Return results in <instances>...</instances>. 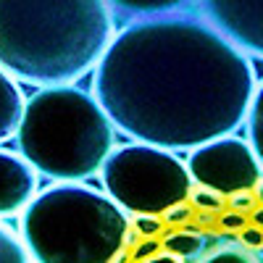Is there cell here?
Instances as JSON below:
<instances>
[{
	"mask_svg": "<svg viewBox=\"0 0 263 263\" xmlns=\"http://www.w3.org/2000/svg\"><path fill=\"white\" fill-rule=\"evenodd\" d=\"M253 92L250 55L184 11L129 24L95 69V100L114 126L163 150L232 135L248 119Z\"/></svg>",
	"mask_w": 263,
	"mask_h": 263,
	"instance_id": "obj_1",
	"label": "cell"
},
{
	"mask_svg": "<svg viewBox=\"0 0 263 263\" xmlns=\"http://www.w3.org/2000/svg\"><path fill=\"white\" fill-rule=\"evenodd\" d=\"M114 40L105 0H0V69L32 84H69Z\"/></svg>",
	"mask_w": 263,
	"mask_h": 263,
	"instance_id": "obj_2",
	"label": "cell"
},
{
	"mask_svg": "<svg viewBox=\"0 0 263 263\" xmlns=\"http://www.w3.org/2000/svg\"><path fill=\"white\" fill-rule=\"evenodd\" d=\"M16 132L24 161L61 182L92 177L114 147V121L100 103L66 84L40 90L24 103Z\"/></svg>",
	"mask_w": 263,
	"mask_h": 263,
	"instance_id": "obj_3",
	"label": "cell"
},
{
	"mask_svg": "<svg viewBox=\"0 0 263 263\" xmlns=\"http://www.w3.org/2000/svg\"><path fill=\"white\" fill-rule=\"evenodd\" d=\"M129 232L124 211L82 184L50 187L21 218L27 253L37 263H114Z\"/></svg>",
	"mask_w": 263,
	"mask_h": 263,
	"instance_id": "obj_4",
	"label": "cell"
},
{
	"mask_svg": "<svg viewBox=\"0 0 263 263\" xmlns=\"http://www.w3.org/2000/svg\"><path fill=\"white\" fill-rule=\"evenodd\" d=\"M111 200L137 216H161L190 197V171L168 150L145 142L119 147L103 163Z\"/></svg>",
	"mask_w": 263,
	"mask_h": 263,
	"instance_id": "obj_5",
	"label": "cell"
},
{
	"mask_svg": "<svg viewBox=\"0 0 263 263\" xmlns=\"http://www.w3.org/2000/svg\"><path fill=\"white\" fill-rule=\"evenodd\" d=\"M190 179L221 197L253 192L263 177V166L250 142L224 135L192 150L187 161Z\"/></svg>",
	"mask_w": 263,
	"mask_h": 263,
	"instance_id": "obj_6",
	"label": "cell"
},
{
	"mask_svg": "<svg viewBox=\"0 0 263 263\" xmlns=\"http://www.w3.org/2000/svg\"><path fill=\"white\" fill-rule=\"evenodd\" d=\"M203 18L245 55L263 58V0H195Z\"/></svg>",
	"mask_w": 263,
	"mask_h": 263,
	"instance_id": "obj_7",
	"label": "cell"
},
{
	"mask_svg": "<svg viewBox=\"0 0 263 263\" xmlns=\"http://www.w3.org/2000/svg\"><path fill=\"white\" fill-rule=\"evenodd\" d=\"M32 195H34L32 166L13 153L0 150V216L24 208L32 200Z\"/></svg>",
	"mask_w": 263,
	"mask_h": 263,
	"instance_id": "obj_8",
	"label": "cell"
},
{
	"mask_svg": "<svg viewBox=\"0 0 263 263\" xmlns=\"http://www.w3.org/2000/svg\"><path fill=\"white\" fill-rule=\"evenodd\" d=\"M111 13H119L124 18H156V16H168L179 13L187 8L192 0H105Z\"/></svg>",
	"mask_w": 263,
	"mask_h": 263,
	"instance_id": "obj_9",
	"label": "cell"
},
{
	"mask_svg": "<svg viewBox=\"0 0 263 263\" xmlns=\"http://www.w3.org/2000/svg\"><path fill=\"white\" fill-rule=\"evenodd\" d=\"M21 114H24V98H21V90L16 87V82L11 79V74H6L0 69V140L11 137Z\"/></svg>",
	"mask_w": 263,
	"mask_h": 263,
	"instance_id": "obj_10",
	"label": "cell"
},
{
	"mask_svg": "<svg viewBox=\"0 0 263 263\" xmlns=\"http://www.w3.org/2000/svg\"><path fill=\"white\" fill-rule=\"evenodd\" d=\"M205 248V237L197 234L195 229L187 232H171L163 237V250L174 258H195Z\"/></svg>",
	"mask_w": 263,
	"mask_h": 263,
	"instance_id": "obj_11",
	"label": "cell"
},
{
	"mask_svg": "<svg viewBox=\"0 0 263 263\" xmlns=\"http://www.w3.org/2000/svg\"><path fill=\"white\" fill-rule=\"evenodd\" d=\"M245 121H248V140H250V147H253V153L258 156V161H260V166H263V82L255 87Z\"/></svg>",
	"mask_w": 263,
	"mask_h": 263,
	"instance_id": "obj_12",
	"label": "cell"
},
{
	"mask_svg": "<svg viewBox=\"0 0 263 263\" xmlns=\"http://www.w3.org/2000/svg\"><path fill=\"white\" fill-rule=\"evenodd\" d=\"M0 263H29V253L21 245V239L0 224Z\"/></svg>",
	"mask_w": 263,
	"mask_h": 263,
	"instance_id": "obj_13",
	"label": "cell"
},
{
	"mask_svg": "<svg viewBox=\"0 0 263 263\" xmlns=\"http://www.w3.org/2000/svg\"><path fill=\"white\" fill-rule=\"evenodd\" d=\"M203 263H260V260L245 248H221V250L211 253Z\"/></svg>",
	"mask_w": 263,
	"mask_h": 263,
	"instance_id": "obj_14",
	"label": "cell"
},
{
	"mask_svg": "<svg viewBox=\"0 0 263 263\" xmlns=\"http://www.w3.org/2000/svg\"><path fill=\"white\" fill-rule=\"evenodd\" d=\"M192 203L200 208V211H211V213L224 208L221 195H216V192H211V190H197V192H192Z\"/></svg>",
	"mask_w": 263,
	"mask_h": 263,
	"instance_id": "obj_15",
	"label": "cell"
},
{
	"mask_svg": "<svg viewBox=\"0 0 263 263\" xmlns=\"http://www.w3.org/2000/svg\"><path fill=\"white\" fill-rule=\"evenodd\" d=\"M135 232L142 237H158L163 232V218L161 216H137L135 218Z\"/></svg>",
	"mask_w": 263,
	"mask_h": 263,
	"instance_id": "obj_16",
	"label": "cell"
},
{
	"mask_svg": "<svg viewBox=\"0 0 263 263\" xmlns=\"http://www.w3.org/2000/svg\"><path fill=\"white\" fill-rule=\"evenodd\" d=\"M158 250H161V242H158V239H156V237H145L140 245L132 248V258H135V260H147V258L156 255Z\"/></svg>",
	"mask_w": 263,
	"mask_h": 263,
	"instance_id": "obj_17",
	"label": "cell"
},
{
	"mask_svg": "<svg viewBox=\"0 0 263 263\" xmlns=\"http://www.w3.org/2000/svg\"><path fill=\"white\" fill-rule=\"evenodd\" d=\"M221 227L227 232H242L248 227V216L245 213H239V211H227L221 216Z\"/></svg>",
	"mask_w": 263,
	"mask_h": 263,
	"instance_id": "obj_18",
	"label": "cell"
},
{
	"mask_svg": "<svg viewBox=\"0 0 263 263\" xmlns=\"http://www.w3.org/2000/svg\"><path fill=\"white\" fill-rule=\"evenodd\" d=\"M239 237H242V242H245V248H255V250H260L263 248V229L260 227H245L242 232H239Z\"/></svg>",
	"mask_w": 263,
	"mask_h": 263,
	"instance_id": "obj_19",
	"label": "cell"
},
{
	"mask_svg": "<svg viewBox=\"0 0 263 263\" xmlns=\"http://www.w3.org/2000/svg\"><path fill=\"white\" fill-rule=\"evenodd\" d=\"M161 216H163V221H168V224H182V221H190V218H192V211H190L184 203H179V205L168 208V211L161 213Z\"/></svg>",
	"mask_w": 263,
	"mask_h": 263,
	"instance_id": "obj_20",
	"label": "cell"
},
{
	"mask_svg": "<svg viewBox=\"0 0 263 263\" xmlns=\"http://www.w3.org/2000/svg\"><path fill=\"white\" fill-rule=\"evenodd\" d=\"M229 205H232V211H239L242 213L245 208H255V200H253V192H239V195H232L229 197Z\"/></svg>",
	"mask_w": 263,
	"mask_h": 263,
	"instance_id": "obj_21",
	"label": "cell"
},
{
	"mask_svg": "<svg viewBox=\"0 0 263 263\" xmlns=\"http://www.w3.org/2000/svg\"><path fill=\"white\" fill-rule=\"evenodd\" d=\"M140 263H182L179 258H174V255H153L147 260H140Z\"/></svg>",
	"mask_w": 263,
	"mask_h": 263,
	"instance_id": "obj_22",
	"label": "cell"
},
{
	"mask_svg": "<svg viewBox=\"0 0 263 263\" xmlns=\"http://www.w3.org/2000/svg\"><path fill=\"white\" fill-rule=\"evenodd\" d=\"M253 224L263 229V205H255L253 208Z\"/></svg>",
	"mask_w": 263,
	"mask_h": 263,
	"instance_id": "obj_23",
	"label": "cell"
},
{
	"mask_svg": "<svg viewBox=\"0 0 263 263\" xmlns=\"http://www.w3.org/2000/svg\"><path fill=\"white\" fill-rule=\"evenodd\" d=\"M255 190H258V200H260V205H263V179L258 182V187H255Z\"/></svg>",
	"mask_w": 263,
	"mask_h": 263,
	"instance_id": "obj_24",
	"label": "cell"
}]
</instances>
